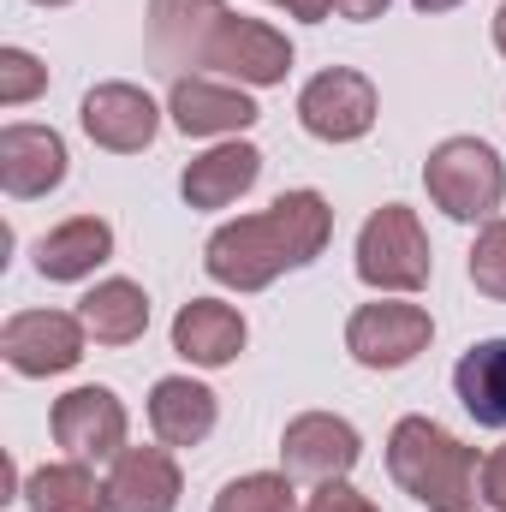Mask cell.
Masks as SVG:
<instances>
[{"mask_svg": "<svg viewBox=\"0 0 506 512\" xmlns=\"http://www.w3.org/2000/svg\"><path fill=\"white\" fill-rule=\"evenodd\" d=\"M18 501L30 512H108V483H96L84 459H60V465L30 471Z\"/></svg>", "mask_w": 506, "mask_h": 512, "instance_id": "obj_21", "label": "cell"}, {"mask_svg": "<svg viewBox=\"0 0 506 512\" xmlns=\"http://www.w3.org/2000/svg\"><path fill=\"white\" fill-rule=\"evenodd\" d=\"M393 0H334V12L340 18H352V24H370V18H381Z\"/></svg>", "mask_w": 506, "mask_h": 512, "instance_id": "obj_27", "label": "cell"}, {"mask_svg": "<svg viewBox=\"0 0 506 512\" xmlns=\"http://www.w3.org/2000/svg\"><path fill=\"white\" fill-rule=\"evenodd\" d=\"M364 459V441H358V429L346 423V417H334V411H304V417H292L286 423V435H280V471L292 477V483H346L352 477V465Z\"/></svg>", "mask_w": 506, "mask_h": 512, "instance_id": "obj_8", "label": "cell"}, {"mask_svg": "<svg viewBox=\"0 0 506 512\" xmlns=\"http://www.w3.org/2000/svg\"><path fill=\"white\" fill-rule=\"evenodd\" d=\"M215 417H221L215 393L191 376H161L149 387V429L161 447H203L215 435Z\"/></svg>", "mask_w": 506, "mask_h": 512, "instance_id": "obj_17", "label": "cell"}, {"mask_svg": "<svg viewBox=\"0 0 506 512\" xmlns=\"http://www.w3.org/2000/svg\"><path fill=\"white\" fill-rule=\"evenodd\" d=\"M274 6H286L292 18H310V24H322L334 12V0H274Z\"/></svg>", "mask_w": 506, "mask_h": 512, "instance_id": "obj_28", "label": "cell"}, {"mask_svg": "<svg viewBox=\"0 0 506 512\" xmlns=\"http://www.w3.org/2000/svg\"><path fill=\"white\" fill-rule=\"evenodd\" d=\"M66 179V137L54 126H6L0 131V185L12 203L48 197Z\"/></svg>", "mask_w": 506, "mask_h": 512, "instance_id": "obj_13", "label": "cell"}, {"mask_svg": "<svg viewBox=\"0 0 506 512\" xmlns=\"http://www.w3.org/2000/svg\"><path fill=\"white\" fill-rule=\"evenodd\" d=\"M78 316L96 346H137L149 334V292L137 280H96L78 298Z\"/></svg>", "mask_w": 506, "mask_h": 512, "instance_id": "obj_19", "label": "cell"}, {"mask_svg": "<svg viewBox=\"0 0 506 512\" xmlns=\"http://www.w3.org/2000/svg\"><path fill=\"white\" fill-rule=\"evenodd\" d=\"M429 233L417 221V209L405 203H381L358 233V280L376 292H423L429 286Z\"/></svg>", "mask_w": 506, "mask_h": 512, "instance_id": "obj_5", "label": "cell"}, {"mask_svg": "<svg viewBox=\"0 0 506 512\" xmlns=\"http://www.w3.org/2000/svg\"><path fill=\"white\" fill-rule=\"evenodd\" d=\"M304 512H376V507H370V495H358L352 483H322V489L304 501Z\"/></svg>", "mask_w": 506, "mask_h": 512, "instance_id": "obj_25", "label": "cell"}, {"mask_svg": "<svg viewBox=\"0 0 506 512\" xmlns=\"http://www.w3.org/2000/svg\"><path fill=\"white\" fill-rule=\"evenodd\" d=\"M423 185H429V203L453 221H495L506 197V167L495 155V143L483 137H447L429 149L423 161Z\"/></svg>", "mask_w": 506, "mask_h": 512, "instance_id": "obj_4", "label": "cell"}, {"mask_svg": "<svg viewBox=\"0 0 506 512\" xmlns=\"http://www.w3.org/2000/svg\"><path fill=\"white\" fill-rule=\"evenodd\" d=\"M209 512H298V489L286 471H251V477H233Z\"/></svg>", "mask_w": 506, "mask_h": 512, "instance_id": "obj_22", "label": "cell"}, {"mask_svg": "<svg viewBox=\"0 0 506 512\" xmlns=\"http://www.w3.org/2000/svg\"><path fill=\"white\" fill-rule=\"evenodd\" d=\"M245 340H251L245 316L233 304H221V298H191L173 316V352L185 364H197V370H227L245 352Z\"/></svg>", "mask_w": 506, "mask_h": 512, "instance_id": "obj_15", "label": "cell"}, {"mask_svg": "<svg viewBox=\"0 0 506 512\" xmlns=\"http://www.w3.org/2000/svg\"><path fill=\"white\" fill-rule=\"evenodd\" d=\"M471 286L506 304V221H483V233L471 245Z\"/></svg>", "mask_w": 506, "mask_h": 512, "instance_id": "obj_23", "label": "cell"}, {"mask_svg": "<svg viewBox=\"0 0 506 512\" xmlns=\"http://www.w3.org/2000/svg\"><path fill=\"white\" fill-rule=\"evenodd\" d=\"M256 179H262V149L233 137V143H215L209 155H197L179 173V191L191 209H233Z\"/></svg>", "mask_w": 506, "mask_h": 512, "instance_id": "obj_16", "label": "cell"}, {"mask_svg": "<svg viewBox=\"0 0 506 512\" xmlns=\"http://www.w3.org/2000/svg\"><path fill=\"white\" fill-rule=\"evenodd\" d=\"M167 114L185 137H239L262 120V108L245 96V84H221V78H203V72L173 78Z\"/></svg>", "mask_w": 506, "mask_h": 512, "instance_id": "obj_11", "label": "cell"}, {"mask_svg": "<svg viewBox=\"0 0 506 512\" xmlns=\"http://www.w3.org/2000/svg\"><path fill=\"white\" fill-rule=\"evenodd\" d=\"M126 405L114 387H72L66 399H54V441L66 447V459H84V465H114L126 453Z\"/></svg>", "mask_w": 506, "mask_h": 512, "instance_id": "obj_10", "label": "cell"}, {"mask_svg": "<svg viewBox=\"0 0 506 512\" xmlns=\"http://www.w3.org/2000/svg\"><path fill=\"white\" fill-rule=\"evenodd\" d=\"M435 340V322L423 304H405V298H376V304H358L352 322H346V352L364 364V370H405L411 358H423Z\"/></svg>", "mask_w": 506, "mask_h": 512, "instance_id": "obj_6", "label": "cell"}, {"mask_svg": "<svg viewBox=\"0 0 506 512\" xmlns=\"http://www.w3.org/2000/svg\"><path fill=\"white\" fill-rule=\"evenodd\" d=\"M84 346H90V328L72 310H18L0 328V358L30 382L36 376H66L84 358Z\"/></svg>", "mask_w": 506, "mask_h": 512, "instance_id": "obj_7", "label": "cell"}, {"mask_svg": "<svg viewBox=\"0 0 506 512\" xmlns=\"http://www.w3.org/2000/svg\"><path fill=\"white\" fill-rule=\"evenodd\" d=\"M495 48H501V54H506V6H501V12H495Z\"/></svg>", "mask_w": 506, "mask_h": 512, "instance_id": "obj_30", "label": "cell"}, {"mask_svg": "<svg viewBox=\"0 0 506 512\" xmlns=\"http://www.w3.org/2000/svg\"><path fill=\"white\" fill-rule=\"evenodd\" d=\"M453 387H459V405L483 429H506V340H477L459 358Z\"/></svg>", "mask_w": 506, "mask_h": 512, "instance_id": "obj_20", "label": "cell"}, {"mask_svg": "<svg viewBox=\"0 0 506 512\" xmlns=\"http://www.w3.org/2000/svg\"><path fill=\"white\" fill-rule=\"evenodd\" d=\"M483 507L506 512V447H495V453L483 459Z\"/></svg>", "mask_w": 506, "mask_h": 512, "instance_id": "obj_26", "label": "cell"}, {"mask_svg": "<svg viewBox=\"0 0 506 512\" xmlns=\"http://www.w3.org/2000/svg\"><path fill=\"white\" fill-rule=\"evenodd\" d=\"M78 120L90 131V143H102V149H114V155H137V149L155 143L161 108H155V96L137 90V84H96V90L84 96Z\"/></svg>", "mask_w": 506, "mask_h": 512, "instance_id": "obj_12", "label": "cell"}, {"mask_svg": "<svg viewBox=\"0 0 506 512\" xmlns=\"http://www.w3.org/2000/svg\"><path fill=\"white\" fill-rule=\"evenodd\" d=\"M149 36L167 60L239 78L256 90L292 72V42L262 18L227 12L221 0H149Z\"/></svg>", "mask_w": 506, "mask_h": 512, "instance_id": "obj_1", "label": "cell"}, {"mask_svg": "<svg viewBox=\"0 0 506 512\" xmlns=\"http://www.w3.org/2000/svg\"><path fill=\"white\" fill-rule=\"evenodd\" d=\"M48 90V66L30 48H0V108H24Z\"/></svg>", "mask_w": 506, "mask_h": 512, "instance_id": "obj_24", "label": "cell"}, {"mask_svg": "<svg viewBox=\"0 0 506 512\" xmlns=\"http://www.w3.org/2000/svg\"><path fill=\"white\" fill-rule=\"evenodd\" d=\"M114 256V227L102 215H72L36 245V274L42 280H90Z\"/></svg>", "mask_w": 506, "mask_h": 512, "instance_id": "obj_18", "label": "cell"}, {"mask_svg": "<svg viewBox=\"0 0 506 512\" xmlns=\"http://www.w3.org/2000/svg\"><path fill=\"white\" fill-rule=\"evenodd\" d=\"M417 12H453V6H465V0H411Z\"/></svg>", "mask_w": 506, "mask_h": 512, "instance_id": "obj_29", "label": "cell"}, {"mask_svg": "<svg viewBox=\"0 0 506 512\" xmlns=\"http://www.w3.org/2000/svg\"><path fill=\"white\" fill-rule=\"evenodd\" d=\"M36 6H72V0H36Z\"/></svg>", "mask_w": 506, "mask_h": 512, "instance_id": "obj_31", "label": "cell"}, {"mask_svg": "<svg viewBox=\"0 0 506 512\" xmlns=\"http://www.w3.org/2000/svg\"><path fill=\"white\" fill-rule=\"evenodd\" d=\"M328 233H334V209L322 191H280L262 215L227 221L203 245V268H209V280H221L233 292H262L286 268L316 262L328 251Z\"/></svg>", "mask_w": 506, "mask_h": 512, "instance_id": "obj_2", "label": "cell"}, {"mask_svg": "<svg viewBox=\"0 0 506 512\" xmlns=\"http://www.w3.org/2000/svg\"><path fill=\"white\" fill-rule=\"evenodd\" d=\"M179 495L185 477L167 447H126L108 471V512H173Z\"/></svg>", "mask_w": 506, "mask_h": 512, "instance_id": "obj_14", "label": "cell"}, {"mask_svg": "<svg viewBox=\"0 0 506 512\" xmlns=\"http://www.w3.org/2000/svg\"><path fill=\"white\" fill-rule=\"evenodd\" d=\"M387 471L393 483L429 512H477L483 501V459L459 435H447L435 417H399L387 435Z\"/></svg>", "mask_w": 506, "mask_h": 512, "instance_id": "obj_3", "label": "cell"}, {"mask_svg": "<svg viewBox=\"0 0 506 512\" xmlns=\"http://www.w3.org/2000/svg\"><path fill=\"white\" fill-rule=\"evenodd\" d=\"M298 126L322 143H358L376 126V84L352 66H328L298 90Z\"/></svg>", "mask_w": 506, "mask_h": 512, "instance_id": "obj_9", "label": "cell"}]
</instances>
